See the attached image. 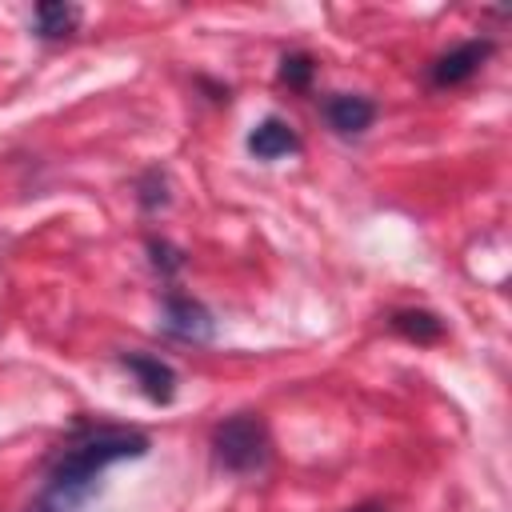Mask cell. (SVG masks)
<instances>
[{"label":"cell","mask_w":512,"mask_h":512,"mask_svg":"<svg viewBox=\"0 0 512 512\" xmlns=\"http://www.w3.org/2000/svg\"><path fill=\"white\" fill-rule=\"evenodd\" d=\"M148 456V436L136 428H84L48 464L44 488L24 512H80L100 492V472L120 460Z\"/></svg>","instance_id":"obj_1"},{"label":"cell","mask_w":512,"mask_h":512,"mask_svg":"<svg viewBox=\"0 0 512 512\" xmlns=\"http://www.w3.org/2000/svg\"><path fill=\"white\" fill-rule=\"evenodd\" d=\"M268 452H272V440L260 412H240L212 428V456L224 472H236V476L260 472L268 464Z\"/></svg>","instance_id":"obj_2"},{"label":"cell","mask_w":512,"mask_h":512,"mask_svg":"<svg viewBox=\"0 0 512 512\" xmlns=\"http://www.w3.org/2000/svg\"><path fill=\"white\" fill-rule=\"evenodd\" d=\"M160 328H164L168 336L192 340V344H204V340L216 336L212 312H208L200 300L184 296V292H168V296H164V304H160Z\"/></svg>","instance_id":"obj_3"},{"label":"cell","mask_w":512,"mask_h":512,"mask_svg":"<svg viewBox=\"0 0 512 512\" xmlns=\"http://www.w3.org/2000/svg\"><path fill=\"white\" fill-rule=\"evenodd\" d=\"M492 48H496L492 40H464V44H456L452 52H444V56L428 68V80H432L436 88H456V84L472 80V76L488 64Z\"/></svg>","instance_id":"obj_4"},{"label":"cell","mask_w":512,"mask_h":512,"mask_svg":"<svg viewBox=\"0 0 512 512\" xmlns=\"http://www.w3.org/2000/svg\"><path fill=\"white\" fill-rule=\"evenodd\" d=\"M120 368H128L140 384V392L152 400V404H172L176 396V372L172 364H164L160 356H144V352H124L120 356Z\"/></svg>","instance_id":"obj_5"},{"label":"cell","mask_w":512,"mask_h":512,"mask_svg":"<svg viewBox=\"0 0 512 512\" xmlns=\"http://www.w3.org/2000/svg\"><path fill=\"white\" fill-rule=\"evenodd\" d=\"M324 120L332 132L340 136H360L372 120H376V104L368 96H352V92H336L324 100Z\"/></svg>","instance_id":"obj_6"},{"label":"cell","mask_w":512,"mask_h":512,"mask_svg":"<svg viewBox=\"0 0 512 512\" xmlns=\"http://www.w3.org/2000/svg\"><path fill=\"white\" fill-rule=\"evenodd\" d=\"M296 148H300V136H296L292 124L280 120V116H264V120L248 132V152H252L256 160H280V156H288V152H296Z\"/></svg>","instance_id":"obj_7"},{"label":"cell","mask_w":512,"mask_h":512,"mask_svg":"<svg viewBox=\"0 0 512 512\" xmlns=\"http://www.w3.org/2000/svg\"><path fill=\"white\" fill-rule=\"evenodd\" d=\"M388 328L396 336L412 340V344H436V340H444V320L436 312H428V308H400V312L388 316Z\"/></svg>","instance_id":"obj_8"},{"label":"cell","mask_w":512,"mask_h":512,"mask_svg":"<svg viewBox=\"0 0 512 512\" xmlns=\"http://www.w3.org/2000/svg\"><path fill=\"white\" fill-rule=\"evenodd\" d=\"M80 28V8L64 0H44L36 4V36L40 40H64Z\"/></svg>","instance_id":"obj_9"},{"label":"cell","mask_w":512,"mask_h":512,"mask_svg":"<svg viewBox=\"0 0 512 512\" xmlns=\"http://www.w3.org/2000/svg\"><path fill=\"white\" fill-rule=\"evenodd\" d=\"M136 200H140V208L144 212H160V208H168V176L160 172V168H148L140 180H136Z\"/></svg>","instance_id":"obj_10"},{"label":"cell","mask_w":512,"mask_h":512,"mask_svg":"<svg viewBox=\"0 0 512 512\" xmlns=\"http://www.w3.org/2000/svg\"><path fill=\"white\" fill-rule=\"evenodd\" d=\"M280 84H288V88H308L312 84V76H316V60L308 56V52H288V56H280Z\"/></svg>","instance_id":"obj_11"},{"label":"cell","mask_w":512,"mask_h":512,"mask_svg":"<svg viewBox=\"0 0 512 512\" xmlns=\"http://www.w3.org/2000/svg\"><path fill=\"white\" fill-rule=\"evenodd\" d=\"M148 256H152V268L160 272V276H176L180 268H184V252L176 248V244H168V240H148Z\"/></svg>","instance_id":"obj_12"},{"label":"cell","mask_w":512,"mask_h":512,"mask_svg":"<svg viewBox=\"0 0 512 512\" xmlns=\"http://www.w3.org/2000/svg\"><path fill=\"white\" fill-rule=\"evenodd\" d=\"M348 512H388V508L376 504V500H364V504H356V508H348Z\"/></svg>","instance_id":"obj_13"}]
</instances>
